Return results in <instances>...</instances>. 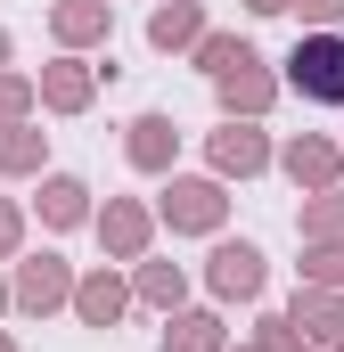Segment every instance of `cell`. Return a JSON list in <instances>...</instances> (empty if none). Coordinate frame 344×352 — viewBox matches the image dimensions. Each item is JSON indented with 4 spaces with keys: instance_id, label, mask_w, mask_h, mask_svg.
I'll list each match as a JSON object with an SVG mask.
<instances>
[{
    "instance_id": "obj_12",
    "label": "cell",
    "mask_w": 344,
    "mask_h": 352,
    "mask_svg": "<svg viewBox=\"0 0 344 352\" xmlns=\"http://www.w3.org/2000/svg\"><path fill=\"white\" fill-rule=\"evenodd\" d=\"M0 246H8V213H0Z\"/></svg>"
},
{
    "instance_id": "obj_9",
    "label": "cell",
    "mask_w": 344,
    "mask_h": 352,
    "mask_svg": "<svg viewBox=\"0 0 344 352\" xmlns=\"http://www.w3.org/2000/svg\"><path fill=\"white\" fill-rule=\"evenodd\" d=\"M287 164H295V180H303V173L320 180V173H328V148H295V156H287Z\"/></svg>"
},
{
    "instance_id": "obj_10",
    "label": "cell",
    "mask_w": 344,
    "mask_h": 352,
    "mask_svg": "<svg viewBox=\"0 0 344 352\" xmlns=\"http://www.w3.org/2000/svg\"><path fill=\"white\" fill-rule=\"evenodd\" d=\"M83 311H90V320H107V311H115V287H107V278H98V287H83Z\"/></svg>"
},
{
    "instance_id": "obj_1",
    "label": "cell",
    "mask_w": 344,
    "mask_h": 352,
    "mask_svg": "<svg viewBox=\"0 0 344 352\" xmlns=\"http://www.w3.org/2000/svg\"><path fill=\"white\" fill-rule=\"evenodd\" d=\"M287 82L303 90V98H328V107H344V41H336V33H312V41L287 58Z\"/></svg>"
},
{
    "instance_id": "obj_2",
    "label": "cell",
    "mask_w": 344,
    "mask_h": 352,
    "mask_svg": "<svg viewBox=\"0 0 344 352\" xmlns=\"http://www.w3.org/2000/svg\"><path fill=\"white\" fill-rule=\"evenodd\" d=\"M213 287L255 295V287H262V254H255V246H222V254H213Z\"/></svg>"
},
{
    "instance_id": "obj_11",
    "label": "cell",
    "mask_w": 344,
    "mask_h": 352,
    "mask_svg": "<svg viewBox=\"0 0 344 352\" xmlns=\"http://www.w3.org/2000/svg\"><path fill=\"white\" fill-rule=\"evenodd\" d=\"M303 8H312V16H344V0H303Z\"/></svg>"
},
{
    "instance_id": "obj_4",
    "label": "cell",
    "mask_w": 344,
    "mask_h": 352,
    "mask_svg": "<svg viewBox=\"0 0 344 352\" xmlns=\"http://www.w3.org/2000/svg\"><path fill=\"white\" fill-rule=\"evenodd\" d=\"M222 164H238V173H246V164H262V140L230 123V131H222Z\"/></svg>"
},
{
    "instance_id": "obj_7",
    "label": "cell",
    "mask_w": 344,
    "mask_h": 352,
    "mask_svg": "<svg viewBox=\"0 0 344 352\" xmlns=\"http://www.w3.org/2000/svg\"><path fill=\"white\" fill-rule=\"evenodd\" d=\"M189 33H197L189 8H164V16H156V41H164V50H172V41H189Z\"/></svg>"
},
{
    "instance_id": "obj_3",
    "label": "cell",
    "mask_w": 344,
    "mask_h": 352,
    "mask_svg": "<svg viewBox=\"0 0 344 352\" xmlns=\"http://www.w3.org/2000/svg\"><path fill=\"white\" fill-rule=\"evenodd\" d=\"M213 213H222V197H213L205 180H180V188H172V221H180V230H205Z\"/></svg>"
},
{
    "instance_id": "obj_13",
    "label": "cell",
    "mask_w": 344,
    "mask_h": 352,
    "mask_svg": "<svg viewBox=\"0 0 344 352\" xmlns=\"http://www.w3.org/2000/svg\"><path fill=\"white\" fill-rule=\"evenodd\" d=\"M255 8H287V0H255Z\"/></svg>"
},
{
    "instance_id": "obj_6",
    "label": "cell",
    "mask_w": 344,
    "mask_h": 352,
    "mask_svg": "<svg viewBox=\"0 0 344 352\" xmlns=\"http://www.w3.org/2000/svg\"><path fill=\"white\" fill-rule=\"evenodd\" d=\"M83 213V188L74 180H50V221H74Z\"/></svg>"
},
{
    "instance_id": "obj_5",
    "label": "cell",
    "mask_w": 344,
    "mask_h": 352,
    "mask_svg": "<svg viewBox=\"0 0 344 352\" xmlns=\"http://www.w3.org/2000/svg\"><path fill=\"white\" fill-rule=\"evenodd\" d=\"M164 131H172V123L148 115V123H140V140H131V156H140V164H164Z\"/></svg>"
},
{
    "instance_id": "obj_8",
    "label": "cell",
    "mask_w": 344,
    "mask_h": 352,
    "mask_svg": "<svg viewBox=\"0 0 344 352\" xmlns=\"http://www.w3.org/2000/svg\"><path fill=\"white\" fill-rule=\"evenodd\" d=\"M50 295H58V270L33 263V270H25V303H50Z\"/></svg>"
}]
</instances>
